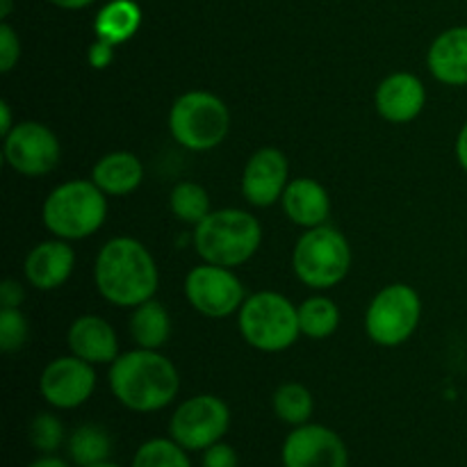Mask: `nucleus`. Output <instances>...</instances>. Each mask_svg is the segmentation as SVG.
<instances>
[{
  "mask_svg": "<svg viewBox=\"0 0 467 467\" xmlns=\"http://www.w3.org/2000/svg\"><path fill=\"white\" fill-rule=\"evenodd\" d=\"M68 349L91 365L114 363L119 358V340L114 328L99 315H82L68 327Z\"/></svg>",
  "mask_w": 467,
  "mask_h": 467,
  "instance_id": "17",
  "label": "nucleus"
},
{
  "mask_svg": "<svg viewBox=\"0 0 467 467\" xmlns=\"http://www.w3.org/2000/svg\"><path fill=\"white\" fill-rule=\"evenodd\" d=\"M112 59H114V46L103 39H96L94 44L89 46V50H87V62H89L94 68H99V71L108 68L109 64H112Z\"/></svg>",
  "mask_w": 467,
  "mask_h": 467,
  "instance_id": "32",
  "label": "nucleus"
},
{
  "mask_svg": "<svg viewBox=\"0 0 467 467\" xmlns=\"http://www.w3.org/2000/svg\"><path fill=\"white\" fill-rule=\"evenodd\" d=\"M109 390L132 413H158L181 390L178 369L167 356L153 349L119 354L109 368Z\"/></svg>",
  "mask_w": 467,
  "mask_h": 467,
  "instance_id": "1",
  "label": "nucleus"
},
{
  "mask_svg": "<svg viewBox=\"0 0 467 467\" xmlns=\"http://www.w3.org/2000/svg\"><path fill=\"white\" fill-rule=\"evenodd\" d=\"M290 176V164L287 158L278 149L265 146L255 150L246 162L242 173V194L255 208H269L283 199V192L287 187Z\"/></svg>",
  "mask_w": 467,
  "mask_h": 467,
  "instance_id": "14",
  "label": "nucleus"
},
{
  "mask_svg": "<svg viewBox=\"0 0 467 467\" xmlns=\"http://www.w3.org/2000/svg\"><path fill=\"white\" fill-rule=\"evenodd\" d=\"M281 201L287 219L304 228L324 226L331 213L328 192L324 190L322 182L313 178H295L287 182Z\"/></svg>",
  "mask_w": 467,
  "mask_h": 467,
  "instance_id": "19",
  "label": "nucleus"
},
{
  "mask_svg": "<svg viewBox=\"0 0 467 467\" xmlns=\"http://www.w3.org/2000/svg\"><path fill=\"white\" fill-rule=\"evenodd\" d=\"M68 456L76 465L89 467L109 461L112 454V438L99 424H82L71 433L67 442Z\"/></svg>",
  "mask_w": 467,
  "mask_h": 467,
  "instance_id": "23",
  "label": "nucleus"
},
{
  "mask_svg": "<svg viewBox=\"0 0 467 467\" xmlns=\"http://www.w3.org/2000/svg\"><path fill=\"white\" fill-rule=\"evenodd\" d=\"M91 181L99 185L103 194L128 196L144 181V164L135 153H128V150L108 153L94 164Z\"/></svg>",
  "mask_w": 467,
  "mask_h": 467,
  "instance_id": "20",
  "label": "nucleus"
},
{
  "mask_svg": "<svg viewBox=\"0 0 467 467\" xmlns=\"http://www.w3.org/2000/svg\"><path fill=\"white\" fill-rule=\"evenodd\" d=\"M96 388L94 365L78 356H62L46 365L39 379L41 397L53 409L71 410L85 404Z\"/></svg>",
  "mask_w": 467,
  "mask_h": 467,
  "instance_id": "13",
  "label": "nucleus"
},
{
  "mask_svg": "<svg viewBox=\"0 0 467 467\" xmlns=\"http://www.w3.org/2000/svg\"><path fill=\"white\" fill-rule=\"evenodd\" d=\"M76 265V255L67 240H48L36 244L26 258V278L32 287L50 292L68 281Z\"/></svg>",
  "mask_w": 467,
  "mask_h": 467,
  "instance_id": "16",
  "label": "nucleus"
},
{
  "mask_svg": "<svg viewBox=\"0 0 467 467\" xmlns=\"http://www.w3.org/2000/svg\"><path fill=\"white\" fill-rule=\"evenodd\" d=\"M231 427L226 401L214 395H196L182 401L171 415L169 433L187 451H205L223 441Z\"/></svg>",
  "mask_w": 467,
  "mask_h": 467,
  "instance_id": "9",
  "label": "nucleus"
},
{
  "mask_svg": "<svg viewBox=\"0 0 467 467\" xmlns=\"http://www.w3.org/2000/svg\"><path fill=\"white\" fill-rule=\"evenodd\" d=\"M132 467H192V461L173 438H150L135 451Z\"/></svg>",
  "mask_w": 467,
  "mask_h": 467,
  "instance_id": "27",
  "label": "nucleus"
},
{
  "mask_svg": "<svg viewBox=\"0 0 467 467\" xmlns=\"http://www.w3.org/2000/svg\"><path fill=\"white\" fill-rule=\"evenodd\" d=\"M94 281L100 296L119 308H137L153 299L160 274L153 255L132 237H114L94 265Z\"/></svg>",
  "mask_w": 467,
  "mask_h": 467,
  "instance_id": "2",
  "label": "nucleus"
},
{
  "mask_svg": "<svg viewBox=\"0 0 467 467\" xmlns=\"http://www.w3.org/2000/svg\"><path fill=\"white\" fill-rule=\"evenodd\" d=\"M21 57V41L7 21L0 23V71L9 73Z\"/></svg>",
  "mask_w": 467,
  "mask_h": 467,
  "instance_id": "30",
  "label": "nucleus"
},
{
  "mask_svg": "<svg viewBox=\"0 0 467 467\" xmlns=\"http://www.w3.org/2000/svg\"><path fill=\"white\" fill-rule=\"evenodd\" d=\"M240 333L254 349L278 354L290 349L301 336L299 310L278 292H255L237 313Z\"/></svg>",
  "mask_w": 467,
  "mask_h": 467,
  "instance_id": "5",
  "label": "nucleus"
},
{
  "mask_svg": "<svg viewBox=\"0 0 467 467\" xmlns=\"http://www.w3.org/2000/svg\"><path fill=\"white\" fill-rule=\"evenodd\" d=\"M3 153L5 162L21 176H46L59 162V141L44 123L23 121L5 137Z\"/></svg>",
  "mask_w": 467,
  "mask_h": 467,
  "instance_id": "11",
  "label": "nucleus"
},
{
  "mask_svg": "<svg viewBox=\"0 0 467 467\" xmlns=\"http://www.w3.org/2000/svg\"><path fill=\"white\" fill-rule=\"evenodd\" d=\"M456 160H459L461 167L467 171V121L461 128L459 137H456Z\"/></svg>",
  "mask_w": 467,
  "mask_h": 467,
  "instance_id": "34",
  "label": "nucleus"
},
{
  "mask_svg": "<svg viewBox=\"0 0 467 467\" xmlns=\"http://www.w3.org/2000/svg\"><path fill=\"white\" fill-rule=\"evenodd\" d=\"M23 296H26L23 295V287L16 281H5L0 285V304H3V308H18Z\"/></svg>",
  "mask_w": 467,
  "mask_h": 467,
  "instance_id": "33",
  "label": "nucleus"
},
{
  "mask_svg": "<svg viewBox=\"0 0 467 467\" xmlns=\"http://www.w3.org/2000/svg\"><path fill=\"white\" fill-rule=\"evenodd\" d=\"M14 123H12V112H9V103L7 100H3L0 103V135L7 137L9 132H12Z\"/></svg>",
  "mask_w": 467,
  "mask_h": 467,
  "instance_id": "35",
  "label": "nucleus"
},
{
  "mask_svg": "<svg viewBox=\"0 0 467 467\" xmlns=\"http://www.w3.org/2000/svg\"><path fill=\"white\" fill-rule=\"evenodd\" d=\"M169 205H171V213L176 214V219H181V222L185 223H194V226L213 213V210H210V196L208 192H205V187H201L199 182L192 181H182L173 187Z\"/></svg>",
  "mask_w": 467,
  "mask_h": 467,
  "instance_id": "26",
  "label": "nucleus"
},
{
  "mask_svg": "<svg viewBox=\"0 0 467 467\" xmlns=\"http://www.w3.org/2000/svg\"><path fill=\"white\" fill-rule=\"evenodd\" d=\"M274 413L281 422L290 424V427H301V424L310 422V415L315 410L313 395L301 383H283L276 388L272 397Z\"/></svg>",
  "mask_w": 467,
  "mask_h": 467,
  "instance_id": "25",
  "label": "nucleus"
},
{
  "mask_svg": "<svg viewBox=\"0 0 467 467\" xmlns=\"http://www.w3.org/2000/svg\"><path fill=\"white\" fill-rule=\"evenodd\" d=\"M427 64L438 82L450 87L467 85V26L441 32L429 48Z\"/></svg>",
  "mask_w": 467,
  "mask_h": 467,
  "instance_id": "18",
  "label": "nucleus"
},
{
  "mask_svg": "<svg viewBox=\"0 0 467 467\" xmlns=\"http://www.w3.org/2000/svg\"><path fill=\"white\" fill-rule=\"evenodd\" d=\"M185 296L196 313L222 319L240 313L244 304V285L228 267L205 263L187 274Z\"/></svg>",
  "mask_w": 467,
  "mask_h": 467,
  "instance_id": "10",
  "label": "nucleus"
},
{
  "mask_svg": "<svg viewBox=\"0 0 467 467\" xmlns=\"http://www.w3.org/2000/svg\"><path fill=\"white\" fill-rule=\"evenodd\" d=\"M27 467H71V465H68L64 459H59V456L44 454V456H41V459L32 461V463L27 465Z\"/></svg>",
  "mask_w": 467,
  "mask_h": 467,
  "instance_id": "36",
  "label": "nucleus"
},
{
  "mask_svg": "<svg viewBox=\"0 0 467 467\" xmlns=\"http://www.w3.org/2000/svg\"><path fill=\"white\" fill-rule=\"evenodd\" d=\"M203 467H240V459H237V451L233 450L228 442L219 441L213 447L203 451Z\"/></svg>",
  "mask_w": 467,
  "mask_h": 467,
  "instance_id": "31",
  "label": "nucleus"
},
{
  "mask_svg": "<svg viewBox=\"0 0 467 467\" xmlns=\"http://www.w3.org/2000/svg\"><path fill=\"white\" fill-rule=\"evenodd\" d=\"M296 310H299L301 336L313 337V340L333 336L340 324V310L328 296H310L304 304L296 306Z\"/></svg>",
  "mask_w": 467,
  "mask_h": 467,
  "instance_id": "24",
  "label": "nucleus"
},
{
  "mask_svg": "<svg viewBox=\"0 0 467 467\" xmlns=\"http://www.w3.org/2000/svg\"><path fill=\"white\" fill-rule=\"evenodd\" d=\"M422 301L410 285L395 283L379 292L365 313V331L379 347H400L418 331Z\"/></svg>",
  "mask_w": 467,
  "mask_h": 467,
  "instance_id": "8",
  "label": "nucleus"
},
{
  "mask_svg": "<svg viewBox=\"0 0 467 467\" xmlns=\"http://www.w3.org/2000/svg\"><path fill=\"white\" fill-rule=\"evenodd\" d=\"M27 336H30V324L26 315L18 308L0 310V349L12 354L26 347Z\"/></svg>",
  "mask_w": 467,
  "mask_h": 467,
  "instance_id": "29",
  "label": "nucleus"
},
{
  "mask_svg": "<svg viewBox=\"0 0 467 467\" xmlns=\"http://www.w3.org/2000/svg\"><path fill=\"white\" fill-rule=\"evenodd\" d=\"M141 26V9L135 0H109L94 18L96 39L119 46L137 35Z\"/></svg>",
  "mask_w": 467,
  "mask_h": 467,
  "instance_id": "21",
  "label": "nucleus"
},
{
  "mask_svg": "<svg viewBox=\"0 0 467 467\" xmlns=\"http://www.w3.org/2000/svg\"><path fill=\"white\" fill-rule=\"evenodd\" d=\"M263 228L246 210H213L194 226V249L205 263L219 267H240L260 249Z\"/></svg>",
  "mask_w": 467,
  "mask_h": 467,
  "instance_id": "3",
  "label": "nucleus"
},
{
  "mask_svg": "<svg viewBox=\"0 0 467 467\" xmlns=\"http://www.w3.org/2000/svg\"><path fill=\"white\" fill-rule=\"evenodd\" d=\"M27 436H30V445L36 451H41V454H55L64 445V441H67L64 424L59 422V418L50 413L36 415L30 422Z\"/></svg>",
  "mask_w": 467,
  "mask_h": 467,
  "instance_id": "28",
  "label": "nucleus"
},
{
  "mask_svg": "<svg viewBox=\"0 0 467 467\" xmlns=\"http://www.w3.org/2000/svg\"><path fill=\"white\" fill-rule=\"evenodd\" d=\"M108 217V194L94 181H68L55 187L44 203V223L67 242L94 235Z\"/></svg>",
  "mask_w": 467,
  "mask_h": 467,
  "instance_id": "4",
  "label": "nucleus"
},
{
  "mask_svg": "<svg viewBox=\"0 0 467 467\" xmlns=\"http://www.w3.org/2000/svg\"><path fill=\"white\" fill-rule=\"evenodd\" d=\"M9 12H12V0H0V18H7Z\"/></svg>",
  "mask_w": 467,
  "mask_h": 467,
  "instance_id": "38",
  "label": "nucleus"
},
{
  "mask_svg": "<svg viewBox=\"0 0 467 467\" xmlns=\"http://www.w3.org/2000/svg\"><path fill=\"white\" fill-rule=\"evenodd\" d=\"M48 3H53L55 7L59 9H85L89 7L94 0H48Z\"/></svg>",
  "mask_w": 467,
  "mask_h": 467,
  "instance_id": "37",
  "label": "nucleus"
},
{
  "mask_svg": "<svg viewBox=\"0 0 467 467\" xmlns=\"http://www.w3.org/2000/svg\"><path fill=\"white\" fill-rule=\"evenodd\" d=\"M89 467H121V465L112 463V461H103V463H96V465H89Z\"/></svg>",
  "mask_w": 467,
  "mask_h": 467,
  "instance_id": "39",
  "label": "nucleus"
},
{
  "mask_svg": "<svg viewBox=\"0 0 467 467\" xmlns=\"http://www.w3.org/2000/svg\"><path fill=\"white\" fill-rule=\"evenodd\" d=\"M351 267V246L333 226L308 228L292 251V269L304 285L328 290L342 283Z\"/></svg>",
  "mask_w": 467,
  "mask_h": 467,
  "instance_id": "6",
  "label": "nucleus"
},
{
  "mask_svg": "<svg viewBox=\"0 0 467 467\" xmlns=\"http://www.w3.org/2000/svg\"><path fill=\"white\" fill-rule=\"evenodd\" d=\"M130 333L137 347L158 351L160 347L167 345L169 336H171V317H169L167 308L155 299L137 306L130 317Z\"/></svg>",
  "mask_w": 467,
  "mask_h": 467,
  "instance_id": "22",
  "label": "nucleus"
},
{
  "mask_svg": "<svg viewBox=\"0 0 467 467\" xmlns=\"http://www.w3.org/2000/svg\"><path fill=\"white\" fill-rule=\"evenodd\" d=\"M281 461L283 467H349V450L333 429L308 422L292 429Z\"/></svg>",
  "mask_w": 467,
  "mask_h": 467,
  "instance_id": "12",
  "label": "nucleus"
},
{
  "mask_svg": "<svg viewBox=\"0 0 467 467\" xmlns=\"http://www.w3.org/2000/svg\"><path fill=\"white\" fill-rule=\"evenodd\" d=\"M231 112L219 96L210 91H187L178 96L169 112L173 140L190 150H213L226 140Z\"/></svg>",
  "mask_w": 467,
  "mask_h": 467,
  "instance_id": "7",
  "label": "nucleus"
},
{
  "mask_svg": "<svg viewBox=\"0 0 467 467\" xmlns=\"http://www.w3.org/2000/svg\"><path fill=\"white\" fill-rule=\"evenodd\" d=\"M427 103V91L422 80L409 71L388 76L374 94L377 112L390 123H410L420 117Z\"/></svg>",
  "mask_w": 467,
  "mask_h": 467,
  "instance_id": "15",
  "label": "nucleus"
}]
</instances>
